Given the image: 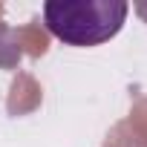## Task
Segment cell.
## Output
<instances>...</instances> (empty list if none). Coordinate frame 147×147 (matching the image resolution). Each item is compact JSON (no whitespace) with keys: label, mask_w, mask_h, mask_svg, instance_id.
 Returning <instances> with one entry per match:
<instances>
[{"label":"cell","mask_w":147,"mask_h":147,"mask_svg":"<svg viewBox=\"0 0 147 147\" xmlns=\"http://www.w3.org/2000/svg\"><path fill=\"white\" fill-rule=\"evenodd\" d=\"M138 12H141V15H147V6H141V9H138Z\"/></svg>","instance_id":"2"},{"label":"cell","mask_w":147,"mask_h":147,"mask_svg":"<svg viewBox=\"0 0 147 147\" xmlns=\"http://www.w3.org/2000/svg\"><path fill=\"white\" fill-rule=\"evenodd\" d=\"M127 12L124 0H49L43 3V23L69 46H98L121 32Z\"/></svg>","instance_id":"1"}]
</instances>
